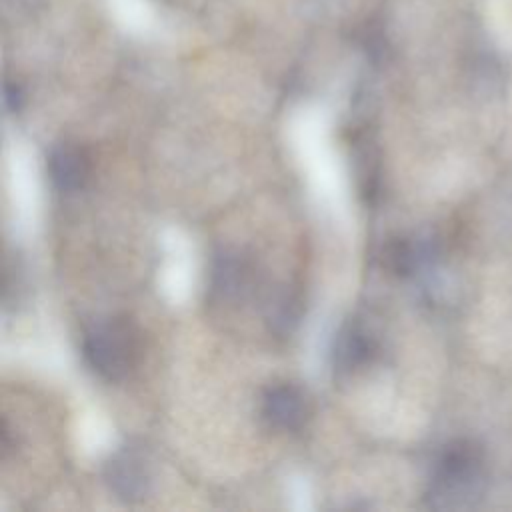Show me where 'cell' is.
<instances>
[{"mask_svg":"<svg viewBox=\"0 0 512 512\" xmlns=\"http://www.w3.org/2000/svg\"><path fill=\"white\" fill-rule=\"evenodd\" d=\"M82 356L100 378L124 380L140 360V334L126 318L98 320L82 338Z\"/></svg>","mask_w":512,"mask_h":512,"instance_id":"obj_1","label":"cell"},{"mask_svg":"<svg viewBox=\"0 0 512 512\" xmlns=\"http://www.w3.org/2000/svg\"><path fill=\"white\" fill-rule=\"evenodd\" d=\"M482 470L480 450L466 440L448 444L434 466L428 502L434 508L462 506L476 490Z\"/></svg>","mask_w":512,"mask_h":512,"instance_id":"obj_2","label":"cell"},{"mask_svg":"<svg viewBox=\"0 0 512 512\" xmlns=\"http://www.w3.org/2000/svg\"><path fill=\"white\" fill-rule=\"evenodd\" d=\"M260 414L264 422L280 432L300 430L310 416L306 392L292 382L270 384L260 398Z\"/></svg>","mask_w":512,"mask_h":512,"instance_id":"obj_3","label":"cell"},{"mask_svg":"<svg viewBox=\"0 0 512 512\" xmlns=\"http://www.w3.org/2000/svg\"><path fill=\"white\" fill-rule=\"evenodd\" d=\"M104 478L118 498L126 502H136L148 494L152 472L146 454L138 448L128 446L120 448L110 456L104 468Z\"/></svg>","mask_w":512,"mask_h":512,"instance_id":"obj_4","label":"cell"},{"mask_svg":"<svg viewBox=\"0 0 512 512\" xmlns=\"http://www.w3.org/2000/svg\"><path fill=\"white\" fill-rule=\"evenodd\" d=\"M378 342L370 328L360 322L344 324L332 344V362L338 372L352 374L374 362Z\"/></svg>","mask_w":512,"mask_h":512,"instance_id":"obj_5","label":"cell"},{"mask_svg":"<svg viewBox=\"0 0 512 512\" xmlns=\"http://www.w3.org/2000/svg\"><path fill=\"white\" fill-rule=\"evenodd\" d=\"M48 176L60 192H76L90 178L92 162L88 152L76 142H60L48 154Z\"/></svg>","mask_w":512,"mask_h":512,"instance_id":"obj_6","label":"cell"},{"mask_svg":"<svg viewBox=\"0 0 512 512\" xmlns=\"http://www.w3.org/2000/svg\"><path fill=\"white\" fill-rule=\"evenodd\" d=\"M254 264L240 252H224L212 264V290L222 300H242L254 290Z\"/></svg>","mask_w":512,"mask_h":512,"instance_id":"obj_7","label":"cell"},{"mask_svg":"<svg viewBox=\"0 0 512 512\" xmlns=\"http://www.w3.org/2000/svg\"><path fill=\"white\" fill-rule=\"evenodd\" d=\"M112 16L128 30H146L154 20V10L148 0H106Z\"/></svg>","mask_w":512,"mask_h":512,"instance_id":"obj_8","label":"cell"}]
</instances>
